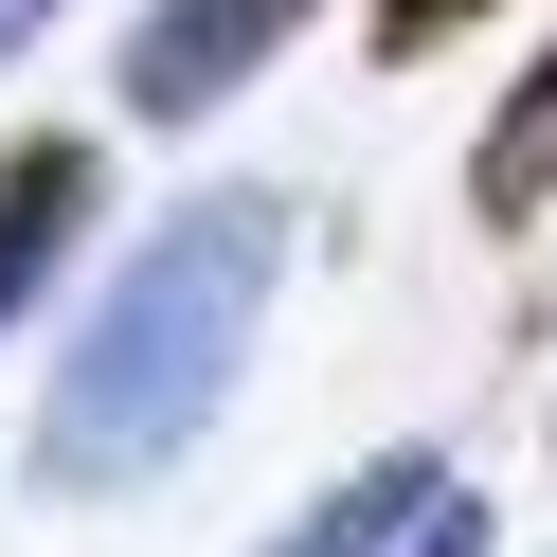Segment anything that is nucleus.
Here are the masks:
<instances>
[{"mask_svg": "<svg viewBox=\"0 0 557 557\" xmlns=\"http://www.w3.org/2000/svg\"><path fill=\"white\" fill-rule=\"evenodd\" d=\"M270 288H288V198H270V181H198L181 216L90 288L73 360H54V396H37V485H73V504L162 485V468L234 413Z\"/></svg>", "mask_w": 557, "mask_h": 557, "instance_id": "obj_1", "label": "nucleus"}, {"mask_svg": "<svg viewBox=\"0 0 557 557\" xmlns=\"http://www.w3.org/2000/svg\"><path fill=\"white\" fill-rule=\"evenodd\" d=\"M306 18H324V0H145V18H126V109L145 126H198V109H234V90L270 73V54L306 37Z\"/></svg>", "mask_w": 557, "mask_h": 557, "instance_id": "obj_2", "label": "nucleus"}, {"mask_svg": "<svg viewBox=\"0 0 557 557\" xmlns=\"http://www.w3.org/2000/svg\"><path fill=\"white\" fill-rule=\"evenodd\" d=\"M90 216H109V145L90 126H18L0 145V342L54 306V270L90 252Z\"/></svg>", "mask_w": 557, "mask_h": 557, "instance_id": "obj_3", "label": "nucleus"}, {"mask_svg": "<svg viewBox=\"0 0 557 557\" xmlns=\"http://www.w3.org/2000/svg\"><path fill=\"white\" fill-rule=\"evenodd\" d=\"M449 504H468V468H449V449H377V468H342L270 557H396V540H432Z\"/></svg>", "mask_w": 557, "mask_h": 557, "instance_id": "obj_4", "label": "nucleus"}, {"mask_svg": "<svg viewBox=\"0 0 557 557\" xmlns=\"http://www.w3.org/2000/svg\"><path fill=\"white\" fill-rule=\"evenodd\" d=\"M540 198H557V37H540V73L485 109V145H468V216L485 234H540Z\"/></svg>", "mask_w": 557, "mask_h": 557, "instance_id": "obj_5", "label": "nucleus"}, {"mask_svg": "<svg viewBox=\"0 0 557 557\" xmlns=\"http://www.w3.org/2000/svg\"><path fill=\"white\" fill-rule=\"evenodd\" d=\"M468 18H504V0H377V54H396V73H432Z\"/></svg>", "mask_w": 557, "mask_h": 557, "instance_id": "obj_6", "label": "nucleus"}, {"mask_svg": "<svg viewBox=\"0 0 557 557\" xmlns=\"http://www.w3.org/2000/svg\"><path fill=\"white\" fill-rule=\"evenodd\" d=\"M396 557H485V504H449L432 540H396Z\"/></svg>", "mask_w": 557, "mask_h": 557, "instance_id": "obj_7", "label": "nucleus"}, {"mask_svg": "<svg viewBox=\"0 0 557 557\" xmlns=\"http://www.w3.org/2000/svg\"><path fill=\"white\" fill-rule=\"evenodd\" d=\"M54 18H73V0H0V54H18V37H54Z\"/></svg>", "mask_w": 557, "mask_h": 557, "instance_id": "obj_8", "label": "nucleus"}]
</instances>
